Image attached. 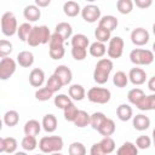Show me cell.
<instances>
[{
  "mask_svg": "<svg viewBox=\"0 0 155 155\" xmlns=\"http://www.w3.org/2000/svg\"><path fill=\"white\" fill-rule=\"evenodd\" d=\"M50 39H51V31L47 25H35L31 27V30L25 42L31 47H36L39 45L48 44Z\"/></svg>",
  "mask_w": 155,
  "mask_h": 155,
  "instance_id": "1",
  "label": "cell"
},
{
  "mask_svg": "<svg viewBox=\"0 0 155 155\" xmlns=\"http://www.w3.org/2000/svg\"><path fill=\"white\" fill-rule=\"evenodd\" d=\"M113 70V62L109 58H101L94 68L93 71V80L98 85H103L108 81L109 75Z\"/></svg>",
  "mask_w": 155,
  "mask_h": 155,
  "instance_id": "2",
  "label": "cell"
},
{
  "mask_svg": "<svg viewBox=\"0 0 155 155\" xmlns=\"http://www.w3.org/2000/svg\"><path fill=\"white\" fill-rule=\"evenodd\" d=\"M63 145V138L59 136H46L39 140V148L44 154L59 153Z\"/></svg>",
  "mask_w": 155,
  "mask_h": 155,
  "instance_id": "3",
  "label": "cell"
},
{
  "mask_svg": "<svg viewBox=\"0 0 155 155\" xmlns=\"http://www.w3.org/2000/svg\"><path fill=\"white\" fill-rule=\"evenodd\" d=\"M130 61L136 65H149L154 62V53L145 48H134L130 52Z\"/></svg>",
  "mask_w": 155,
  "mask_h": 155,
  "instance_id": "4",
  "label": "cell"
},
{
  "mask_svg": "<svg viewBox=\"0 0 155 155\" xmlns=\"http://www.w3.org/2000/svg\"><path fill=\"white\" fill-rule=\"evenodd\" d=\"M0 25H1V31L6 36H12L17 33V18L13 15V12H5L1 16L0 19Z\"/></svg>",
  "mask_w": 155,
  "mask_h": 155,
  "instance_id": "5",
  "label": "cell"
},
{
  "mask_svg": "<svg viewBox=\"0 0 155 155\" xmlns=\"http://www.w3.org/2000/svg\"><path fill=\"white\" fill-rule=\"evenodd\" d=\"M48 46H50L48 53H50V57L52 59H61V58H63V56L65 53L64 40L57 33L51 34V39H50Z\"/></svg>",
  "mask_w": 155,
  "mask_h": 155,
  "instance_id": "6",
  "label": "cell"
},
{
  "mask_svg": "<svg viewBox=\"0 0 155 155\" xmlns=\"http://www.w3.org/2000/svg\"><path fill=\"white\" fill-rule=\"evenodd\" d=\"M110 98H111L110 91L104 87H91L87 91V99L92 103L105 104L110 101Z\"/></svg>",
  "mask_w": 155,
  "mask_h": 155,
  "instance_id": "7",
  "label": "cell"
},
{
  "mask_svg": "<svg viewBox=\"0 0 155 155\" xmlns=\"http://www.w3.org/2000/svg\"><path fill=\"white\" fill-rule=\"evenodd\" d=\"M17 64L16 61L10 58V57H5L0 61V80H8L16 71Z\"/></svg>",
  "mask_w": 155,
  "mask_h": 155,
  "instance_id": "8",
  "label": "cell"
},
{
  "mask_svg": "<svg viewBox=\"0 0 155 155\" xmlns=\"http://www.w3.org/2000/svg\"><path fill=\"white\" fill-rule=\"evenodd\" d=\"M124 40L120 36H114L110 38L109 45L107 48V53L109 58H120L124 52Z\"/></svg>",
  "mask_w": 155,
  "mask_h": 155,
  "instance_id": "9",
  "label": "cell"
},
{
  "mask_svg": "<svg viewBox=\"0 0 155 155\" xmlns=\"http://www.w3.org/2000/svg\"><path fill=\"white\" fill-rule=\"evenodd\" d=\"M81 16H82V19L85 22L94 23V22L99 21V18H101V10L98 6L90 4V5L84 6V8L81 10Z\"/></svg>",
  "mask_w": 155,
  "mask_h": 155,
  "instance_id": "10",
  "label": "cell"
},
{
  "mask_svg": "<svg viewBox=\"0 0 155 155\" xmlns=\"http://www.w3.org/2000/svg\"><path fill=\"white\" fill-rule=\"evenodd\" d=\"M149 39H150V35H149V31L144 28H136L131 31V41L133 45L136 46H143V45H147L149 42Z\"/></svg>",
  "mask_w": 155,
  "mask_h": 155,
  "instance_id": "11",
  "label": "cell"
},
{
  "mask_svg": "<svg viewBox=\"0 0 155 155\" xmlns=\"http://www.w3.org/2000/svg\"><path fill=\"white\" fill-rule=\"evenodd\" d=\"M53 75L59 79V81L62 82L63 86L70 84V81H71V79H73V73H71V70H70L67 65H58V67L54 69Z\"/></svg>",
  "mask_w": 155,
  "mask_h": 155,
  "instance_id": "12",
  "label": "cell"
},
{
  "mask_svg": "<svg viewBox=\"0 0 155 155\" xmlns=\"http://www.w3.org/2000/svg\"><path fill=\"white\" fill-rule=\"evenodd\" d=\"M128 81H131L133 85H143L147 80V73L142 68H132L127 75Z\"/></svg>",
  "mask_w": 155,
  "mask_h": 155,
  "instance_id": "13",
  "label": "cell"
},
{
  "mask_svg": "<svg viewBox=\"0 0 155 155\" xmlns=\"http://www.w3.org/2000/svg\"><path fill=\"white\" fill-rule=\"evenodd\" d=\"M45 82V73L40 68H34L29 73V84L33 87H41Z\"/></svg>",
  "mask_w": 155,
  "mask_h": 155,
  "instance_id": "14",
  "label": "cell"
},
{
  "mask_svg": "<svg viewBox=\"0 0 155 155\" xmlns=\"http://www.w3.org/2000/svg\"><path fill=\"white\" fill-rule=\"evenodd\" d=\"M117 24H119L117 18H116L115 16H111V15L103 16V17H101L99 21H98V27L104 28V29L109 30L110 33H111L114 29H116Z\"/></svg>",
  "mask_w": 155,
  "mask_h": 155,
  "instance_id": "15",
  "label": "cell"
},
{
  "mask_svg": "<svg viewBox=\"0 0 155 155\" xmlns=\"http://www.w3.org/2000/svg\"><path fill=\"white\" fill-rule=\"evenodd\" d=\"M23 16L28 21V23L29 22H36L41 17V11L35 5H28L23 10Z\"/></svg>",
  "mask_w": 155,
  "mask_h": 155,
  "instance_id": "16",
  "label": "cell"
},
{
  "mask_svg": "<svg viewBox=\"0 0 155 155\" xmlns=\"http://www.w3.org/2000/svg\"><path fill=\"white\" fill-rule=\"evenodd\" d=\"M136 107L139 109V110H143V111H148V110H154L155 109V94H149V96H144L137 104Z\"/></svg>",
  "mask_w": 155,
  "mask_h": 155,
  "instance_id": "17",
  "label": "cell"
},
{
  "mask_svg": "<svg viewBox=\"0 0 155 155\" xmlns=\"http://www.w3.org/2000/svg\"><path fill=\"white\" fill-rule=\"evenodd\" d=\"M133 127L137 131H145L150 126V119L144 114H138L133 116Z\"/></svg>",
  "mask_w": 155,
  "mask_h": 155,
  "instance_id": "18",
  "label": "cell"
},
{
  "mask_svg": "<svg viewBox=\"0 0 155 155\" xmlns=\"http://www.w3.org/2000/svg\"><path fill=\"white\" fill-rule=\"evenodd\" d=\"M42 128L47 132V133H52L57 130V117L53 114H46L42 117V122H41Z\"/></svg>",
  "mask_w": 155,
  "mask_h": 155,
  "instance_id": "19",
  "label": "cell"
},
{
  "mask_svg": "<svg viewBox=\"0 0 155 155\" xmlns=\"http://www.w3.org/2000/svg\"><path fill=\"white\" fill-rule=\"evenodd\" d=\"M17 63L22 68H29L34 63V54L30 51H22L17 54Z\"/></svg>",
  "mask_w": 155,
  "mask_h": 155,
  "instance_id": "20",
  "label": "cell"
},
{
  "mask_svg": "<svg viewBox=\"0 0 155 155\" xmlns=\"http://www.w3.org/2000/svg\"><path fill=\"white\" fill-rule=\"evenodd\" d=\"M68 93H69V98L70 99H73V101H82L84 98H85V96H86V91H85V88L81 86V85H79V84H74V85H71L70 87H69V90H68Z\"/></svg>",
  "mask_w": 155,
  "mask_h": 155,
  "instance_id": "21",
  "label": "cell"
},
{
  "mask_svg": "<svg viewBox=\"0 0 155 155\" xmlns=\"http://www.w3.org/2000/svg\"><path fill=\"white\" fill-rule=\"evenodd\" d=\"M41 131V124L38 120H29L25 122L24 125V133L25 136H31V137H36Z\"/></svg>",
  "mask_w": 155,
  "mask_h": 155,
  "instance_id": "22",
  "label": "cell"
},
{
  "mask_svg": "<svg viewBox=\"0 0 155 155\" xmlns=\"http://www.w3.org/2000/svg\"><path fill=\"white\" fill-rule=\"evenodd\" d=\"M54 33H57V34L65 41L67 39H69V38L71 36V34H73V28H71V25H70L69 23H67V22H61V23H58V24L56 25Z\"/></svg>",
  "mask_w": 155,
  "mask_h": 155,
  "instance_id": "23",
  "label": "cell"
},
{
  "mask_svg": "<svg viewBox=\"0 0 155 155\" xmlns=\"http://www.w3.org/2000/svg\"><path fill=\"white\" fill-rule=\"evenodd\" d=\"M63 12L65 13V16L68 17H75L81 12V7L76 1L69 0L67 2H64L63 5Z\"/></svg>",
  "mask_w": 155,
  "mask_h": 155,
  "instance_id": "24",
  "label": "cell"
},
{
  "mask_svg": "<svg viewBox=\"0 0 155 155\" xmlns=\"http://www.w3.org/2000/svg\"><path fill=\"white\" fill-rule=\"evenodd\" d=\"M116 115L119 117V120L121 121H128L132 115H133V110L132 108L130 107V104H120L117 108H116Z\"/></svg>",
  "mask_w": 155,
  "mask_h": 155,
  "instance_id": "25",
  "label": "cell"
},
{
  "mask_svg": "<svg viewBox=\"0 0 155 155\" xmlns=\"http://www.w3.org/2000/svg\"><path fill=\"white\" fill-rule=\"evenodd\" d=\"M115 128H116V126H115L114 120L107 117L105 121L102 124V126L98 128V132H99L103 137H110V136L115 132Z\"/></svg>",
  "mask_w": 155,
  "mask_h": 155,
  "instance_id": "26",
  "label": "cell"
},
{
  "mask_svg": "<svg viewBox=\"0 0 155 155\" xmlns=\"http://www.w3.org/2000/svg\"><path fill=\"white\" fill-rule=\"evenodd\" d=\"M88 51H90V54H91L92 57L101 58V57H103V56L105 54V52H107V47H105L104 44L98 42V41H94V42H92V44L90 45Z\"/></svg>",
  "mask_w": 155,
  "mask_h": 155,
  "instance_id": "27",
  "label": "cell"
},
{
  "mask_svg": "<svg viewBox=\"0 0 155 155\" xmlns=\"http://www.w3.org/2000/svg\"><path fill=\"white\" fill-rule=\"evenodd\" d=\"M90 45V40L86 35L84 34H75L71 36V46L73 47H79V48H85L87 50Z\"/></svg>",
  "mask_w": 155,
  "mask_h": 155,
  "instance_id": "28",
  "label": "cell"
},
{
  "mask_svg": "<svg viewBox=\"0 0 155 155\" xmlns=\"http://www.w3.org/2000/svg\"><path fill=\"white\" fill-rule=\"evenodd\" d=\"M73 122H74V125L76 127L84 128V127L90 125V114L87 111H85V110H79L78 114H76V117H75V120Z\"/></svg>",
  "mask_w": 155,
  "mask_h": 155,
  "instance_id": "29",
  "label": "cell"
},
{
  "mask_svg": "<svg viewBox=\"0 0 155 155\" xmlns=\"http://www.w3.org/2000/svg\"><path fill=\"white\" fill-rule=\"evenodd\" d=\"M116 155H138V149L132 142H125L116 150Z\"/></svg>",
  "mask_w": 155,
  "mask_h": 155,
  "instance_id": "30",
  "label": "cell"
},
{
  "mask_svg": "<svg viewBox=\"0 0 155 155\" xmlns=\"http://www.w3.org/2000/svg\"><path fill=\"white\" fill-rule=\"evenodd\" d=\"M18 121H19V114H18L16 110H7V111L5 113L2 122H4L6 126L13 127V126H16V125L18 124Z\"/></svg>",
  "mask_w": 155,
  "mask_h": 155,
  "instance_id": "31",
  "label": "cell"
},
{
  "mask_svg": "<svg viewBox=\"0 0 155 155\" xmlns=\"http://www.w3.org/2000/svg\"><path fill=\"white\" fill-rule=\"evenodd\" d=\"M105 119H107V116H105L103 113L96 111V113H93L92 115H90V125H91V127H92L93 130L98 131V128L102 126V124L105 121Z\"/></svg>",
  "mask_w": 155,
  "mask_h": 155,
  "instance_id": "32",
  "label": "cell"
},
{
  "mask_svg": "<svg viewBox=\"0 0 155 155\" xmlns=\"http://www.w3.org/2000/svg\"><path fill=\"white\" fill-rule=\"evenodd\" d=\"M144 96H145L144 91H143L142 88H139V87H136V88H132V90L128 91V93H127V99H128V102H130L131 104L136 105Z\"/></svg>",
  "mask_w": 155,
  "mask_h": 155,
  "instance_id": "33",
  "label": "cell"
},
{
  "mask_svg": "<svg viewBox=\"0 0 155 155\" xmlns=\"http://www.w3.org/2000/svg\"><path fill=\"white\" fill-rule=\"evenodd\" d=\"M113 84H114L116 87H120V88L126 87L127 84H128V78H127L126 73L122 71V70L116 71V73L114 74V76H113Z\"/></svg>",
  "mask_w": 155,
  "mask_h": 155,
  "instance_id": "34",
  "label": "cell"
},
{
  "mask_svg": "<svg viewBox=\"0 0 155 155\" xmlns=\"http://www.w3.org/2000/svg\"><path fill=\"white\" fill-rule=\"evenodd\" d=\"M99 145L105 155L111 154L115 150V140L111 137H103V139L99 142Z\"/></svg>",
  "mask_w": 155,
  "mask_h": 155,
  "instance_id": "35",
  "label": "cell"
},
{
  "mask_svg": "<svg viewBox=\"0 0 155 155\" xmlns=\"http://www.w3.org/2000/svg\"><path fill=\"white\" fill-rule=\"evenodd\" d=\"M48 91H51L52 93H56V92H58L62 87H63V85H62V82L59 81V79L57 78V76H54V75H51L50 78H48V80L46 81V86H45Z\"/></svg>",
  "mask_w": 155,
  "mask_h": 155,
  "instance_id": "36",
  "label": "cell"
},
{
  "mask_svg": "<svg viewBox=\"0 0 155 155\" xmlns=\"http://www.w3.org/2000/svg\"><path fill=\"white\" fill-rule=\"evenodd\" d=\"M116 8L121 15H128L133 10V1L132 0H117Z\"/></svg>",
  "mask_w": 155,
  "mask_h": 155,
  "instance_id": "37",
  "label": "cell"
},
{
  "mask_svg": "<svg viewBox=\"0 0 155 155\" xmlns=\"http://www.w3.org/2000/svg\"><path fill=\"white\" fill-rule=\"evenodd\" d=\"M94 36H96V39H97L98 42L104 44V42H107V41L110 40V38H111V33H110L109 30L104 29V28L97 27L96 30H94Z\"/></svg>",
  "mask_w": 155,
  "mask_h": 155,
  "instance_id": "38",
  "label": "cell"
},
{
  "mask_svg": "<svg viewBox=\"0 0 155 155\" xmlns=\"http://www.w3.org/2000/svg\"><path fill=\"white\" fill-rule=\"evenodd\" d=\"M63 111H64V119H65L67 121L73 122V121L75 120V117H76V114H78L79 109H78V108L75 107V104L71 102L70 104H68V105L63 109Z\"/></svg>",
  "mask_w": 155,
  "mask_h": 155,
  "instance_id": "39",
  "label": "cell"
},
{
  "mask_svg": "<svg viewBox=\"0 0 155 155\" xmlns=\"http://www.w3.org/2000/svg\"><path fill=\"white\" fill-rule=\"evenodd\" d=\"M21 145H22V148H23L25 151H33V150L38 147V142H36V138H35V137L25 136V137L22 139Z\"/></svg>",
  "mask_w": 155,
  "mask_h": 155,
  "instance_id": "40",
  "label": "cell"
},
{
  "mask_svg": "<svg viewBox=\"0 0 155 155\" xmlns=\"http://www.w3.org/2000/svg\"><path fill=\"white\" fill-rule=\"evenodd\" d=\"M69 155H86V148L80 142H73L68 148Z\"/></svg>",
  "mask_w": 155,
  "mask_h": 155,
  "instance_id": "41",
  "label": "cell"
},
{
  "mask_svg": "<svg viewBox=\"0 0 155 155\" xmlns=\"http://www.w3.org/2000/svg\"><path fill=\"white\" fill-rule=\"evenodd\" d=\"M30 30H31L30 23H28V22H27V23H22V24L17 28V35H18L19 40H21V41H27V38H28Z\"/></svg>",
  "mask_w": 155,
  "mask_h": 155,
  "instance_id": "42",
  "label": "cell"
},
{
  "mask_svg": "<svg viewBox=\"0 0 155 155\" xmlns=\"http://www.w3.org/2000/svg\"><path fill=\"white\" fill-rule=\"evenodd\" d=\"M4 143H5V151L6 154H13L16 153L17 150V147H18V143L16 140V138L13 137H6L4 138Z\"/></svg>",
  "mask_w": 155,
  "mask_h": 155,
  "instance_id": "43",
  "label": "cell"
},
{
  "mask_svg": "<svg viewBox=\"0 0 155 155\" xmlns=\"http://www.w3.org/2000/svg\"><path fill=\"white\" fill-rule=\"evenodd\" d=\"M12 44L8 41V40H0V58H5V57H8L12 52Z\"/></svg>",
  "mask_w": 155,
  "mask_h": 155,
  "instance_id": "44",
  "label": "cell"
},
{
  "mask_svg": "<svg viewBox=\"0 0 155 155\" xmlns=\"http://www.w3.org/2000/svg\"><path fill=\"white\" fill-rule=\"evenodd\" d=\"M53 102H54V105H56L57 108H59V109H64L68 104L71 103V99H70L67 94L61 93V94H57V96L54 97Z\"/></svg>",
  "mask_w": 155,
  "mask_h": 155,
  "instance_id": "45",
  "label": "cell"
},
{
  "mask_svg": "<svg viewBox=\"0 0 155 155\" xmlns=\"http://www.w3.org/2000/svg\"><path fill=\"white\" fill-rule=\"evenodd\" d=\"M53 97V93L51 91H48L46 87H41L39 90H36L35 92V98L40 102H46L48 99H51Z\"/></svg>",
  "mask_w": 155,
  "mask_h": 155,
  "instance_id": "46",
  "label": "cell"
},
{
  "mask_svg": "<svg viewBox=\"0 0 155 155\" xmlns=\"http://www.w3.org/2000/svg\"><path fill=\"white\" fill-rule=\"evenodd\" d=\"M137 149H148L151 145V139L149 136H139L136 139V144Z\"/></svg>",
  "mask_w": 155,
  "mask_h": 155,
  "instance_id": "47",
  "label": "cell"
},
{
  "mask_svg": "<svg viewBox=\"0 0 155 155\" xmlns=\"http://www.w3.org/2000/svg\"><path fill=\"white\" fill-rule=\"evenodd\" d=\"M86 54H87V50L85 48H79V47L71 48V56L76 61H84L86 58Z\"/></svg>",
  "mask_w": 155,
  "mask_h": 155,
  "instance_id": "48",
  "label": "cell"
},
{
  "mask_svg": "<svg viewBox=\"0 0 155 155\" xmlns=\"http://www.w3.org/2000/svg\"><path fill=\"white\" fill-rule=\"evenodd\" d=\"M90 154H91V155H105L104 151L102 150L99 143H94V144L91 147V149H90Z\"/></svg>",
  "mask_w": 155,
  "mask_h": 155,
  "instance_id": "49",
  "label": "cell"
},
{
  "mask_svg": "<svg viewBox=\"0 0 155 155\" xmlns=\"http://www.w3.org/2000/svg\"><path fill=\"white\" fill-rule=\"evenodd\" d=\"M134 4H136V6L139 7V8H148V7L151 6L153 1H151V0H136V1L133 2V5H134Z\"/></svg>",
  "mask_w": 155,
  "mask_h": 155,
  "instance_id": "50",
  "label": "cell"
},
{
  "mask_svg": "<svg viewBox=\"0 0 155 155\" xmlns=\"http://www.w3.org/2000/svg\"><path fill=\"white\" fill-rule=\"evenodd\" d=\"M51 4V0H35V6L40 7H46Z\"/></svg>",
  "mask_w": 155,
  "mask_h": 155,
  "instance_id": "51",
  "label": "cell"
},
{
  "mask_svg": "<svg viewBox=\"0 0 155 155\" xmlns=\"http://www.w3.org/2000/svg\"><path fill=\"white\" fill-rule=\"evenodd\" d=\"M148 87L151 92H155V76H151L149 82H148Z\"/></svg>",
  "mask_w": 155,
  "mask_h": 155,
  "instance_id": "52",
  "label": "cell"
},
{
  "mask_svg": "<svg viewBox=\"0 0 155 155\" xmlns=\"http://www.w3.org/2000/svg\"><path fill=\"white\" fill-rule=\"evenodd\" d=\"M5 151V143H4V138L0 137V153Z\"/></svg>",
  "mask_w": 155,
  "mask_h": 155,
  "instance_id": "53",
  "label": "cell"
},
{
  "mask_svg": "<svg viewBox=\"0 0 155 155\" xmlns=\"http://www.w3.org/2000/svg\"><path fill=\"white\" fill-rule=\"evenodd\" d=\"M15 155H27L24 151H17V153H15Z\"/></svg>",
  "mask_w": 155,
  "mask_h": 155,
  "instance_id": "54",
  "label": "cell"
},
{
  "mask_svg": "<svg viewBox=\"0 0 155 155\" xmlns=\"http://www.w3.org/2000/svg\"><path fill=\"white\" fill-rule=\"evenodd\" d=\"M2 125H4V122H2V120L0 119V131L2 130Z\"/></svg>",
  "mask_w": 155,
  "mask_h": 155,
  "instance_id": "55",
  "label": "cell"
},
{
  "mask_svg": "<svg viewBox=\"0 0 155 155\" xmlns=\"http://www.w3.org/2000/svg\"><path fill=\"white\" fill-rule=\"evenodd\" d=\"M50 155H62L61 153H52V154H50Z\"/></svg>",
  "mask_w": 155,
  "mask_h": 155,
  "instance_id": "56",
  "label": "cell"
},
{
  "mask_svg": "<svg viewBox=\"0 0 155 155\" xmlns=\"http://www.w3.org/2000/svg\"><path fill=\"white\" fill-rule=\"evenodd\" d=\"M36 155H42V154H36Z\"/></svg>",
  "mask_w": 155,
  "mask_h": 155,
  "instance_id": "57",
  "label": "cell"
}]
</instances>
